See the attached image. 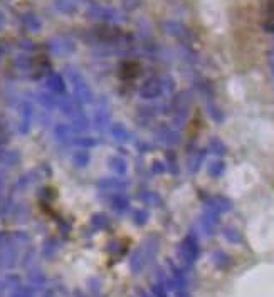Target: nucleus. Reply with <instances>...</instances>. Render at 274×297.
I'll return each instance as SVG.
<instances>
[{
  "mask_svg": "<svg viewBox=\"0 0 274 297\" xmlns=\"http://www.w3.org/2000/svg\"><path fill=\"white\" fill-rule=\"evenodd\" d=\"M94 123H96V128L99 131L106 129L111 123V111L108 109L106 106H99L94 113Z\"/></svg>",
  "mask_w": 274,
  "mask_h": 297,
  "instance_id": "12",
  "label": "nucleus"
},
{
  "mask_svg": "<svg viewBox=\"0 0 274 297\" xmlns=\"http://www.w3.org/2000/svg\"><path fill=\"white\" fill-rule=\"evenodd\" d=\"M110 168H111V171L114 173L116 176H125L126 175V171H128V165H126V161H125V158H121V156H113L110 160Z\"/></svg>",
  "mask_w": 274,
  "mask_h": 297,
  "instance_id": "18",
  "label": "nucleus"
},
{
  "mask_svg": "<svg viewBox=\"0 0 274 297\" xmlns=\"http://www.w3.org/2000/svg\"><path fill=\"white\" fill-rule=\"evenodd\" d=\"M138 198H140L143 203H146V205H152V207H160L161 203H163L160 198V195H157L155 191H150V190L141 191V193L138 195Z\"/></svg>",
  "mask_w": 274,
  "mask_h": 297,
  "instance_id": "22",
  "label": "nucleus"
},
{
  "mask_svg": "<svg viewBox=\"0 0 274 297\" xmlns=\"http://www.w3.org/2000/svg\"><path fill=\"white\" fill-rule=\"evenodd\" d=\"M3 54H5V45H3L2 42H0V57H2Z\"/></svg>",
  "mask_w": 274,
  "mask_h": 297,
  "instance_id": "44",
  "label": "nucleus"
},
{
  "mask_svg": "<svg viewBox=\"0 0 274 297\" xmlns=\"http://www.w3.org/2000/svg\"><path fill=\"white\" fill-rule=\"evenodd\" d=\"M19 252L10 247V249H3V252L0 254V269H12L17 264Z\"/></svg>",
  "mask_w": 274,
  "mask_h": 297,
  "instance_id": "14",
  "label": "nucleus"
},
{
  "mask_svg": "<svg viewBox=\"0 0 274 297\" xmlns=\"http://www.w3.org/2000/svg\"><path fill=\"white\" fill-rule=\"evenodd\" d=\"M7 291H10V289H9V285H7L5 279H3V280H0V297H2L3 294H5Z\"/></svg>",
  "mask_w": 274,
  "mask_h": 297,
  "instance_id": "40",
  "label": "nucleus"
},
{
  "mask_svg": "<svg viewBox=\"0 0 274 297\" xmlns=\"http://www.w3.org/2000/svg\"><path fill=\"white\" fill-rule=\"evenodd\" d=\"M90 161H91V155H90V151H88V149L79 148V149H76V151L72 153V163H74V167L84 168V167H88V165H90Z\"/></svg>",
  "mask_w": 274,
  "mask_h": 297,
  "instance_id": "20",
  "label": "nucleus"
},
{
  "mask_svg": "<svg viewBox=\"0 0 274 297\" xmlns=\"http://www.w3.org/2000/svg\"><path fill=\"white\" fill-rule=\"evenodd\" d=\"M138 2H140V0H125L126 7H130V9H133V7H137V5H138Z\"/></svg>",
  "mask_w": 274,
  "mask_h": 297,
  "instance_id": "41",
  "label": "nucleus"
},
{
  "mask_svg": "<svg viewBox=\"0 0 274 297\" xmlns=\"http://www.w3.org/2000/svg\"><path fill=\"white\" fill-rule=\"evenodd\" d=\"M54 134H56L57 141L68 143L74 138V128H72L71 125H68V123H59V125H56V128H54Z\"/></svg>",
  "mask_w": 274,
  "mask_h": 297,
  "instance_id": "15",
  "label": "nucleus"
},
{
  "mask_svg": "<svg viewBox=\"0 0 274 297\" xmlns=\"http://www.w3.org/2000/svg\"><path fill=\"white\" fill-rule=\"evenodd\" d=\"M212 260H214V264L217 265L219 269H227L230 265V257L227 255L226 252H222V250H217V252H214V255H212Z\"/></svg>",
  "mask_w": 274,
  "mask_h": 297,
  "instance_id": "27",
  "label": "nucleus"
},
{
  "mask_svg": "<svg viewBox=\"0 0 274 297\" xmlns=\"http://www.w3.org/2000/svg\"><path fill=\"white\" fill-rule=\"evenodd\" d=\"M69 79V84L72 87V92H74V98L76 101L81 103V104H88L92 101V91L90 87V83L86 81L83 74L74 67H69L68 72H66Z\"/></svg>",
  "mask_w": 274,
  "mask_h": 297,
  "instance_id": "1",
  "label": "nucleus"
},
{
  "mask_svg": "<svg viewBox=\"0 0 274 297\" xmlns=\"http://www.w3.org/2000/svg\"><path fill=\"white\" fill-rule=\"evenodd\" d=\"M88 15L91 19H96V21L101 22H114L118 21V12L110 7H101V5H92L90 10H88Z\"/></svg>",
  "mask_w": 274,
  "mask_h": 297,
  "instance_id": "8",
  "label": "nucleus"
},
{
  "mask_svg": "<svg viewBox=\"0 0 274 297\" xmlns=\"http://www.w3.org/2000/svg\"><path fill=\"white\" fill-rule=\"evenodd\" d=\"M165 92V83L161 78H150L143 83L140 96L143 99H157Z\"/></svg>",
  "mask_w": 274,
  "mask_h": 297,
  "instance_id": "5",
  "label": "nucleus"
},
{
  "mask_svg": "<svg viewBox=\"0 0 274 297\" xmlns=\"http://www.w3.org/2000/svg\"><path fill=\"white\" fill-rule=\"evenodd\" d=\"M204 156H206V151H199L194 158H192V161H190V171L192 173H195L197 170L200 168V163H202Z\"/></svg>",
  "mask_w": 274,
  "mask_h": 297,
  "instance_id": "36",
  "label": "nucleus"
},
{
  "mask_svg": "<svg viewBox=\"0 0 274 297\" xmlns=\"http://www.w3.org/2000/svg\"><path fill=\"white\" fill-rule=\"evenodd\" d=\"M54 7L64 15H74L79 10V0H54Z\"/></svg>",
  "mask_w": 274,
  "mask_h": 297,
  "instance_id": "10",
  "label": "nucleus"
},
{
  "mask_svg": "<svg viewBox=\"0 0 274 297\" xmlns=\"http://www.w3.org/2000/svg\"><path fill=\"white\" fill-rule=\"evenodd\" d=\"M46 86H47L49 92L52 94H64L66 91V83H64V78L57 72H51L46 79Z\"/></svg>",
  "mask_w": 274,
  "mask_h": 297,
  "instance_id": "9",
  "label": "nucleus"
},
{
  "mask_svg": "<svg viewBox=\"0 0 274 297\" xmlns=\"http://www.w3.org/2000/svg\"><path fill=\"white\" fill-rule=\"evenodd\" d=\"M264 30L274 32V0H266L264 3Z\"/></svg>",
  "mask_w": 274,
  "mask_h": 297,
  "instance_id": "17",
  "label": "nucleus"
},
{
  "mask_svg": "<svg viewBox=\"0 0 274 297\" xmlns=\"http://www.w3.org/2000/svg\"><path fill=\"white\" fill-rule=\"evenodd\" d=\"M111 205H113V208L116 212H126V210H128V207H130V202H128V198H126L125 195L118 193V195L113 196V200H111Z\"/></svg>",
  "mask_w": 274,
  "mask_h": 297,
  "instance_id": "28",
  "label": "nucleus"
},
{
  "mask_svg": "<svg viewBox=\"0 0 274 297\" xmlns=\"http://www.w3.org/2000/svg\"><path fill=\"white\" fill-rule=\"evenodd\" d=\"M152 297H170V296L167 292V287L161 282H157L152 285Z\"/></svg>",
  "mask_w": 274,
  "mask_h": 297,
  "instance_id": "34",
  "label": "nucleus"
},
{
  "mask_svg": "<svg viewBox=\"0 0 274 297\" xmlns=\"http://www.w3.org/2000/svg\"><path fill=\"white\" fill-rule=\"evenodd\" d=\"M34 121V106L29 101L21 103V121H19V133L29 134Z\"/></svg>",
  "mask_w": 274,
  "mask_h": 297,
  "instance_id": "7",
  "label": "nucleus"
},
{
  "mask_svg": "<svg viewBox=\"0 0 274 297\" xmlns=\"http://www.w3.org/2000/svg\"><path fill=\"white\" fill-rule=\"evenodd\" d=\"M273 52H274V51H273Z\"/></svg>",
  "mask_w": 274,
  "mask_h": 297,
  "instance_id": "46",
  "label": "nucleus"
},
{
  "mask_svg": "<svg viewBox=\"0 0 274 297\" xmlns=\"http://www.w3.org/2000/svg\"><path fill=\"white\" fill-rule=\"evenodd\" d=\"M224 237H226L230 244H241L242 242V237H241V233H239V230L232 229V227L224 229Z\"/></svg>",
  "mask_w": 274,
  "mask_h": 297,
  "instance_id": "31",
  "label": "nucleus"
},
{
  "mask_svg": "<svg viewBox=\"0 0 274 297\" xmlns=\"http://www.w3.org/2000/svg\"><path fill=\"white\" fill-rule=\"evenodd\" d=\"M269 64H271V71H273V74H274V52L271 54V57H269Z\"/></svg>",
  "mask_w": 274,
  "mask_h": 297,
  "instance_id": "43",
  "label": "nucleus"
},
{
  "mask_svg": "<svg viewBox=\"0 0 274 297\" xmlns=\"http://www.w3.org/2000/svg\"><path fill=\"white\" fill-rule=\"evenodd\" d=\"M177 255H179V260L182 262V265L185 269H190L192 265L199 260L200 245H199V238H197L195 233H188L187 237L180 242L179 249H177Z\"/></svg>",
  "mask_w": 274,
  "mask_h": 297,
  "instance_id": "2",
  "label": "nucleus"
},
{
  "mask_svg": "<svg viewBox=\"0 0 274 297\" xmlns=\"http://www.w3.org/2000/svg\"><path fill=\"white\" fill-rule=\"evenodd\" d=\"M49 51H51L52 56L57 57L71 56L76 51V42L69 39V37H56V39L49 42Z\"/></svg>",
  "mask_w": 274,
  "mask_h": 297,
  "instance_id": "4",
  "label": "nucleus"
},
{
  "mask_svg": "<svg viewBox=\"0 0 274 297\" xmlns=\"http://www.w3.org/2000/svg\"><path fill=\"white\" fill-rule=\"evenodd\" d=\"M140 297H152V294H148V292H143V291H141V292H140Z\"/></svg>",
  "mask_w": 274,
  "mask_h": 297,
  "instance_id": "45",
  "label": "nucleus"
},
{
  "mask_svg": "<svg viewBox=\"0 0 274 297\" xmlns=\"http://www.w3.org/2000/svg\"><path fill=\"white\" fill-rule=\"evenodd\" d=\"M148 264H152V262H150L148 255H146L143 245L137 247V249L133 250V254L130 255V262H128L130 271L133 272L135 276H138V274H141V272L145 271L146 265H148Z\"/></svg>",
  "mask_w": 274,
  "mask_h": 297,
  "instance_id": "6",
  "label": "nucleus"
},
{
  "mask_svg": "<svg viewBox=\"0 0 274 297\" xmlns=\"http://www.w3.org/2000/svg\"><path fill=\"white\" fill-rule=\"evenodd\" d=\"M56 249H57V245L54 244V240H49L47 244H46V249H44V254L46 255H54V252H56Z\"/></svg>",
  "mask_w": 274,
  "mask_h": 297,
  "instance_id": "38",
  "label": "nucleus"
},
{
  "mask_svg": "<svg viewBox=\"0 0 274 297\" xmlns=\"http://www.w3.org/2000/svg\"><path fill=\"white\" fill-rule=\"evenodd\" d=\"M29 284H30V287H34V289L44 287V284H46L44 272L39 271V269H34V271H30L29 272Z\"/></svg>",
  "mask_w": 274,
  "mask_h": 297,
  "instance_id": "23",
  "label": "nucleus"
},
{
  "mask_svg": "<svg viewBox=\"0 0 274 297\" xmlns=\"http://www.w3.org/2000/svg\"><path fill=\"white\" fill-rule=\"evenodd\" d=\"M74 143H76L78 146H81V148H84V149H90V148H92V146L98 145V141L92 140V138H88V136H81V138H78V140H76Z\"/></svg>",
  "mask_w": 274,
  "mask_h": 297,
  "instance_id": "35",
  "label": "nucleus"
},
{
  "mask_svg": "<svg viewBox=\"0 0 274 297\" xmlns=\"http://www.w3.org/2000/svg\"><path fill=\"white\" fill-rule=\"evenodd\" d=\"M3 160L7 161V165H15L19 161V153L15 151H9L5 153V156H3Z\"/></svg>",
  "mask_w": 274,
  "mask_h": 297,
  "instance_id": "37",
  "label": "nucleus"
},
{
  "mask_svg": "<svg viewBox=\"0 0 274 297\" xmlns=\"http://www.w3.org/2000/svg\"><path fill=\"white\" fill-rule=\"evenodd\" d=\"M99 187L105 188V190H123L126 187V181L119 180V176H110V178H105L99 181Z\"/></svg>",
  "mask_w": 274,
  "mask_h": 297,
  "instance_id": "21",
  "label": "nucleus"
},
{
  "mask_svg": "<svg viewBox=\"0 0 274 297\" xmlns=\"http://www.w3.org/2000/svg\"><path fill=\"white\" fill-rule=\"evenodd\" d=\"M3 27H5V14L0 10V30H2Z\"/></svg>",
  "mask_w": 274,
  "mask_h": 297,
  "instance_id": "42",
  "label": "nucleus"
},
{
  "mask_svg": "<svg viewBox=\"0 0 274 297\" xmlns=\"http://www.w3.org/2000/svg\"><path fill=\"white\" fill-rule=\"evenodd\" d=\"M160 140L165 143V145H170V146H173V145H177L179 143V133H175L173 129H170V128H161L160 129Z\"/></svg>",
  "mask_w": 274,
  "mask_h": 297,
  "instance_id": "24",
  "label": "nucleus"
},
{
  "mask_svg": "<svg viewBox=\"0 0 274 297\" xmlns=\"http://www.w3.org/2000/svg\"><path fill=\"white\" fill-rule=\"evenodd\" d=\"M140 74V65L138 63H135V61H125V63H121L119 65V76H121L123 79H135L137 76Z\"/></svg>",
  "mask_w": 274,
  "mask_h": 297,
  "instance_id": "13",
  "label": "nucleus"
},
{
  "mask_svg": "<svg viewBox=\"0 0 274 297\" xmlns=\"http://www.w3.org/2000/svg\"><path fill=\"white\" fill-rule=\"evenodd\" d=\"M111 136L118 143H128L131 140V131L123 123H113L111 125Z\"/></svg>",
  "mask_w": 274,
  "mask_h": 297,
  "instance_id": "11",
  "label": "nucleus"
},
{
  "mask_svg": "<svg viewBox=\"0 0 274 297\" xmlns=\"http://www.w3.org/2000/svg\"><path fill=\"white\" fill-rule=\"evenodd\" d=\"M165 165L161 163V161H155V165H153V173H157V175H161V173H165Z\"/></svg>",
  "mask_w": 274,
  "mask_h": 297,
  "instance_id": "39",
  "label": "nucleus"
},
{
  "mask_svg": "<svg viewBox=\"0 0 274 297\" xmlns=\"http://www.w3.org/2000/svg\"><path fill=\"white\" fill-rule=\"evenodd\" d=\"M207 207L217 210L219 213H224V212H229L232 208V203H230V200L224 198V196H214V198L207 202Z\"/></svg>",
  "mask_w": 274,
  "mask_h": 297,
  "instance_id": "19",
  "label": "nucleus"
},
{
  "mask_svg": "<svg viewBox=\"0 0 274 297\" xmlns=\"http://www.w3.org/2000/svg\"><path fill=\"white\" fill-rule=\"evenodd\" d=\"M133 222L137 223L138 227H143L146 222H148V213L145 210H135L133 212Z\"/></svg>",
  "mask_w": 274,
  "mask_h": 297,
  "instance_id": "33",
  "label": "nucleus"
},
{
  "mask_svg": "<svg viewBox=\"0 0 274 297\" xmlns=\"http://www.w3.org/2000/svg\"><path fill=\"white\" fill-rule=\"evenodd\" d=\"M22 25H24L29 32H39L42 29V21L39 19V15L36 14H24L22 15Z\"/></svg>",
  "mask_w": 274,
  "mask_h": 297,
  "instance_id": "16",
  "label": "nucleus"
},
{
  "mask_svg": "<svg viewBox=\"0 0 274 297\" xmlns=\"http://www.w3.org/2000/svg\"><path fill=\"white\" fill-rule=\"evenodd\" d=\"M34 296H36V289L30 287V285H19L10 294V297H34Z\"/></svg>",
  "mask_w": 274,
  "mask_h": 297,
  "instance_id": "30",
  "label": "nucleus"
},
{
  "mask_svg": "<svg viewBox=\"0 0 274 297\" xmlns=\"http://www.w3.org/2000/svg\"><path fill=\"white\" fill-rule=\"evenodd\" d=\"M91 227H92V229H96V230H105V229L110 227V218H108L106 215H103V213L92 215Z\"/></svg>",
  "mask_w": 274,
  "mask_h": 297,
  "instance_id": "26",
  "label": "nucleus"
},
{
  "mask_svg": "<svg viewBox=\"0 0 274 297\" xmlns=\"http://www.w3.org/2000/svg\"><path fill=\"white\" fill-rule=\"evenodd\" d=\"M209 148L212 153H215V155H226V149H227L226 145H224L221 140H217V138L209 143Z\"/></svg>",
  "mask_w": 274,
  "mask_h": 297,
  "instance_id": "32",
  "label": "nucleus"
},
{
  "mask_svg": "<svg viewBox=\"0 0 274 297\" xmlns=\"http://www.w3.org/2000/svg\"><path fill=\"white\" fill-rule=\"evenodd\" d=\"M219 223H221V213L206 205V210H204L202 217H200V229H202V232L210 237V235L215 233V229L219 227Z\"/></svg>",
  "mask_w": 274,
  "mask_h": 297,
  "instance_id": "3",
  "label": "nucleus"
},
{
  "mask_svg": "<svg viewBox=\"0 0 274 297\" xmlns=\"http://www.w3.org/2000/svg\"><path fill=\"white\" fill-rule=\"evenodd\" d=\"M39 101L46 109H54V107L57 106V99L56 96H52V92H41Z\"/></svg>",
  "mask_w": 274,
  "mask_h": 297,
  "instance_id": "29",
  "label": "nucleus"
},
{
  "mask_svg": "<svg viewBox=\"0 0 274 297\" xmlns=\"http://www.w3.org/2000/svg\"><path fill=\"white\" fill-rule=\"evenodd\" d=\"M207 171H209V175L212 178H219V176L224 175V171H226V163L221 160H214L209 163V167H207Z\"/></svg>",
  "mask_w": 274,
  "mask_h": 297,
  "instance_id": "25",
  "label": "nucleus"
}]
</instances>
